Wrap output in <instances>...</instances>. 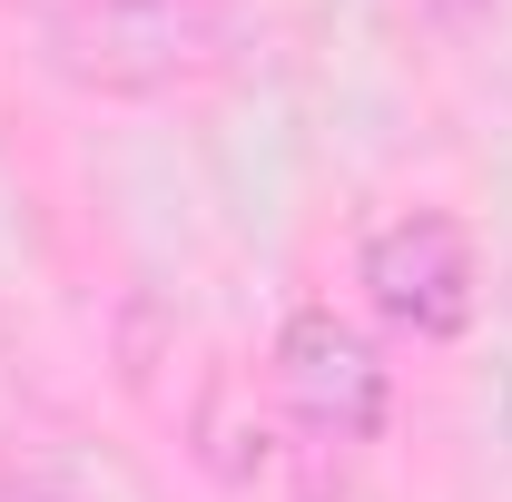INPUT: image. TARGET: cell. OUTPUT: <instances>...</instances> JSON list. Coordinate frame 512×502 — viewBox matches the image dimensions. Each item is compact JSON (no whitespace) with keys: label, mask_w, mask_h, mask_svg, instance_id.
Returning a JSON list of instances; mask_svg holds the SVG:
<instances>
[{"label":"cell","mask_w":512,"mask_h":502,"mask_svg":"<svg viewBox=\"0 0 512 502\" xmlns=\"http://www.w3.org/2000/svg\"><path fill=\"white\" fill-rule=\"evenodd\" d=\"M40 50L69 89L168 99V89L217 69L227 0H40Z\"/></svg>","instance_id":"cell-1"},{"label":"cell","mask_w":512,"mask_h":502,"mask_svg":"<svg viewBox=\"0 0 512 502\" xmlns=\"http://www.w3.org/2000/svg\"><path fill=\"white\" fill-rule=\"evenodd\" d=\"M276 394L296 404V424L316 443H375L394 414V365L375 355V335L335 306H296L276 335Z\"/></svg>","instance_id":"cell-3"},{"label":"cell","mask_w":512,"mask_h":502,"mask_svg":"<svg viewBox=\"0 0 512 502\" xmlns=\"http://www.w3.org/2000/svg\"><path fill=\"white\" fill-rule=\"evenodd\" d=\"M365 296L394 335H414V345H453L473 306H483V256L463 237V217L444 207H404V217H384L375 237H365Z\"/></svg>","instance_id":"cell-2"}]
</instances>
